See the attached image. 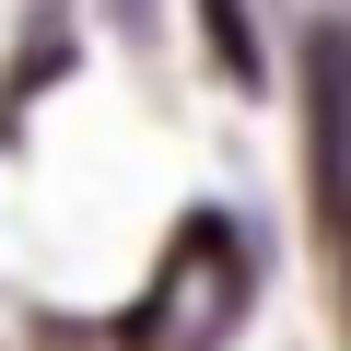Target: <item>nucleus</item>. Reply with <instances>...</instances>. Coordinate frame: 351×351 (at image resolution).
<instances>
[{
    "mask_svg": "<svg viewBox=\"0 0 351 351\" xmlns=\"http://www.w3.org/2000/svg\"><path fill=\"white\" fill-rule=\"evenodd\" d=\"M234 316H246V246L223 211H199V223H176V246L129 316V351H223Z\"/></svg>",
    "mask_w": 351,
    "mask_h": 351,
    "instance_id": "nucleus-1",
    "label": "nucleus"
}]
</instances>
